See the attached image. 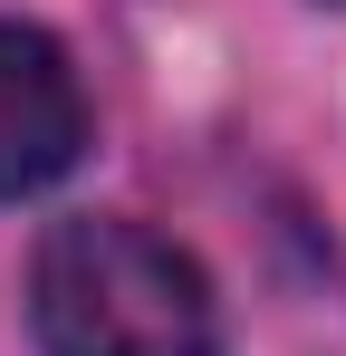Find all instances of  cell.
<instances>
[{
  "mask_svg": "<svg viewBox=\"0 0 346 356\" xmlns=\"http://www.w3.org/2000/svg\"><path fill=\"white\" fill-rule=\"evenodd\" d=\"M29 337L39 356H222V298L183 241L77 212L29 260Z\"/></svg>",
  "mask_w": 346,
  "mask_h": 356,
  "instance_id": "cell-1",
  "label": "cell"
},
{
  "mask_svg": "<svg viewBox=\"0 0 346 356\" xmlns=\"http://www.w3.org/2000/svg\"><path fill=\"white\" fill-rule=\"evenodd\" d=\"M87 154V87L39 19H0V202L49 193Z\"/></svg>",
  "mask_w": 346,
  "mask_h": 356,
  "instance_id": "cell-2",
  "label": "cell"
}]
</instances>
